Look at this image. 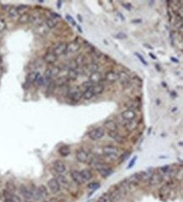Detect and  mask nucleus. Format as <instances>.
I'll list each match as a JSON object with an SVG mask.
<instances>
[{
  "label": "nucleus",
  "instance_id": "obj_58",
  "mask_svg": "<svg viewBox=\"0 0 183 202\" xmlns=\"http://www.w3.org/2000/svg\"><path fill=\"white\" fill-rule=\"evenodd\" d=\"M171 60L175 61V62H178V60H177V59H176V58H174V57H171Z\"/></svg>",
  "mask_w": 183,
  "mask_h": 202
},
{
  "label": "nucleus",
  "instance_id": "obj_59",
  "mask_svg": "<svg viewBox=\"0 0 183 202\" xmlns=\"http://www.w3.org/2000/svg\"><path fill=\"white\" fill-rule=\"evenodd\" d=\"M1 63H2V57L0 56V65H1Z\"/></svg>",
  "mask_w": 183,
  "mask_h": 202
},
{
  "label": "nucleus",
  "instance_id": "obj_6",
  "mask_svg": "<svg viewBox=\"0 0 183 202\" xmlns=\"http://www.w3.org/2000/svg\"><path fill=\"white\" fill-rule=\"evenodd\" d=\"M48 190L47 187L43 184L36 188V200H45L48 197Z\"/></svg>",
  "mask_w": 183,
  "mask_h": 202
},
{
  "label": "nucleus",
  "instance_id": "obj_33",
  "mask_svg": "<svg viewBox=\"0 0 183 202\" xmlns=\"http://www.w3.org/2000/svg\"><path fill=\"white\" fill-rule=\"evenodd\" d=\"M109 136L112 139H114L118 142H122V137L119 134H117L116 131H109L108 132Z\"/></svg>",
  "mask_w": 183,
  "mask_h": 202
},
{
  "label": "nucleus",
  "instance_id": "obj_56",
  "mask_svg": "<svg viewBox=\"0 0 183 202\" xmlns=\"http://www.w3.org/2000/svg\"><path fill=\"white\" fill-rule=\"evenodd\" d=\"M61 4H62V1H58V3H57V7H58V8H60Z\"/></svg>",
  "mask_w": 183,
  "mask_h": 202
},
{
  "label": "nucleus",
  "instance_id": "obj_47",
  "mask_svg": "<svg viewBox=\"0 0 183 202\" xmlns=\"http://www.w3.org/2000/svg\"><path fill=\"white\" fill-rule=\"evenodd\" d=\"M135 55H136V57H138V59L140 60V61L142 62L143 64H144V65H146V66L148 65L147 61H146L143 59V57H142V56H141V55H140V54L138 53V52H135Z\"/></svg>",
  "mask_w": 183,
  "mask_h": 202
},
{
  "label": "nucleus",
  "instance_id": "obj_42",
  "mask_svg": "<svg viewBox=\"0 0 183 202\" xmlns=\"http://www.w3.org/2000/svg\"><path fill=\"white\" fill-rule=\"evenodd\" d=\"M82 86L83 87H84V88H86V89H88V88H91L94 86V83H92V82H90V81H86V82H84V83H83V84H82Z\"/></svg>",
  "mask_w": 183,
  "mask_h": 202
},
{
  "label": "nucleus",
  "instance_id": "obj_18",
  "mask_svg": "<svg viewBox=\"0 0 183 202\" xmlns=\"http://www.w3.org/2000/svg\"><path fill=\"white\" fill-rule=\"evenodd\" d=\"M118 80L122 85H127L129 83V75L126 72L122 71L118 73Z\"/></svg>",
  "mask_w": 183,
  "mask_h": 202
},
{
  "label": "nucleus",
  "instance_id": "obj_29",
  "mask_svg": "<svg viewBox=\"0 0 183 202\" xmlns=\"http://www.w3.org/2000/svg\"><path fill=\"white\" fill-rule=\"evenodd\" d=\"M48 30L49 29L47 27V25L41 24L40 25H38L37 28H36V32L38 33V35H45L48 34Z\"/></svg>",
  "mask_w": 183,
  "mask_h": 202
},
{
  "label": "nucleus",
  "instance_id": "obj_52",
  "mask_svg": "<svg viewBox=\"0 0 183 202\" xmlns=\"http://www.w3.org/2000/svg\"><path fill=\"white\" fill-rule=\"evenodd\" d=\"M132 22H133V23H141V22H142V20H140V19H139V20H133Z\"/></svg>",
  "mask_w": 183,
  "mask_h": 202
},
{
  "label": "nucleus",
  "instance_id": "obj_35",
  "mask_svg": "<svg viewBox=\"0 0 183 202\" xmlns=\"http://www.w3.org/2000/svg\"><path fill=\"white\" fill-rule=\"evenodd\" d=\"M30 22H31L33 25H35L36 26H38V25H40L42 24L41 19L39 16H30Z\"/></svg>",
  "mask_w": 183,
  "mask_h": 202
},
{
  "label": "nucleus",
  "instance_id": "obj_28",
  "mask_svg": "<svg viewBox=\"0 0 183 202\" xmlns=\"http://www.w3.org/2000/svg\"><path fill=\"white\" fill-rule=\"evenodd\" d=\"M86 69L90 73H95V72H98L99 65L97 63H95V62H91V63H89V64L86 65Z\"/></svg>",
  "mask_w": 183,
  "mask_h": 202
},
{
  "label": "nucleus",
  "instance_id": "obj_7",
  "mask_svg": "<svg viewBox=\"0 0 183 202\" xmlns=\"http://www.w3.org/2000/svg\"><path fill=\"white\" fill-rule=\"evenodd\" d=\"M75 157H76V159L80 162H87L89 159V153L85 151V150H83V149H79L76 152V154H75Z\"/></svg>",
  "mask_w": 183,
  "mask_h": 202
},
{
  "label": "nucleus",
  "instance_id": "obj_22",
  "mask_svg": "<svg viewBox=\"0 0 183 202\" xmlns=\"http://www.w3.org/2000/svg\"><path fill=\"white\" fill-rule=\"evenodd\" d=\"M80 174H81L82 178L84 179V181H89L91 179V178L93 177V174L91 173V171L89 169H83L82 171H80Z\"/></svg>",
  "mask_w": 183,
  "mask_h": 202
},
{
  "label": "nucleus",
  "instance_id": "obj_37",
  "mask_svg": "<svg viewBox=\"0 0 183 202\" xmlns=\"http://www.w3.org/2000/svg\"><path fill=\"white\" fill-rule=\"evenodd\" d=\"M18 14H19V12H18L16 7H11V8H9V17L14 18V17H16Z\"/></svg>",
  "mask_w": 183,
  "mask_h": 202
},
{
  "label": "nucleus",
  "instance_id": "obj_26",
  "mask_svg": "<svg viewBox=\"0 0 183 202\" xmlns=\"http://www.w3.org/2000/svg\"><path fill=\"white\" fill-rule=\"evenodd\" d=\"M57 180L58 181V183H59V184H60V185H62V186H64V187H68V185H69V183H68V179H67L64 175H62V174L58 175V176H57Z\"/></svg>",
  "mask_w": 183,
  "mask_h": 202
},
{
  "label": "nucleus",
  "instance_id": "obj_23",
  "mask_svg": "<svg viewBox=\"0 0 183 202\" xmlns=\"http://www.w3.org/2000/svg\"><path fill=\"white\" fill-rule=\"evenodd\" d=\"M68 77H60L58 78H57L56 80L54 81L55 84L56 86H58V87H62V86H65L67 85V83H68Z\"/></svg>",
  "mask_w": 183,
  "mask_h": 202
},
{
  "label": "nucleus",
  "instance_id": "obj_21",
  "mask_svg": "<svg viewBox=\"0 0 183 202\" xmlns=\"http://www.w3.org/2000/svg\"><path fill=\"white\" fill-rule=\"evenodd\" d=\"M104 126L109 131H117V125L113 121H106L104 123Z\"/></svg>",
  "mask_w": 183,
  "mask_h": 202
},
{
  "label": "nucleus",
  "instance_id": "obj_14",
  "mask_svg": "<svg viewBox=\"0 0 183 202\" xmlns=\"http://www.w3.org/2000/svg\"><path fill=\"white\" fill-rule=\"evenodd\" d=\"M122 117L125 121H133L136 118V113L133 109H127L122 113Z\"/></svg>",
  "mask_w": 183,
  "mask_h": 202
},
{
  "label": "nucleus",
  "instance_id": "obj_40",
  "mask_svg": "<svg viewBox=\"0 0 183 202\" xmlns=\"http://www.w3.org/2000/svg\"><path fill=\"white\" fill-rule=\"evenodd\" d=\"M100 186H101V184L99 182H92L88 184V188L93 189V190H96L97 189L100 188Z\"/></svg>",
  "mask_w": 183,
  "mask_h": 202
},
{
  "label": "nucleus",
  "instance_id": "obj_46",
  "mask_svg": "<svg viewBox=\"0 0 183 202\" xmlns=\"http://www.w3.org/2000/svg\"><path fill=\"white\" fill-rule=\"evenodd\" d=\"M79 66L77 65V63L75 62L74 61H70V62L68 64V68L69 69H76Z\"/></svg>",
  "mask_w": 183,
  "mask_h": 202
},
{
  "label": "nucleus",
  "instance_id": "obj_5",
  "mask_svg": "<svg viewBox=\"0 0 183 202\" xmlns=\"http://www.w3.org/2000/svg\"><path fill=\"white\" fill-rule=\"evenodd\" d=\"M163 179H164V177H163L162 174H160V173H154V174H152V175L149 179V185H151V186L158 185V184L162 183Z\"/></svg>",
  "mask_w": 183,
  "mask_h": 202
},
{
  "label": "nucleus",
  "instance_id": "obj_44",
  "mask_svg": "<svg viewBox=\"0 0 183 202\" xmlns=\"http://www.w3.org/2000/svg\"><path fill=\"white\" fill-rule=\"evenodd\" d=\"M6 29V23L4 20L3 19H0V32L4 31V30Z\"/></svg>",
  "mask_w": 183,
  "mask_h": 202
},
{
  "label": "nucleus",
  "instance_id": "obj_57",
  "mask_svg": "<svg viewBox=\"0 0 183 202\" xmlns=\"http://www.w3.org/2000/svg\"><path fill=\"white\" fill-rule=\"evenodd\" d=\"M149 55H150V57H152L153 59H156V57H155V56H154V54L150 53V54H149Z\"/></svg>",
  "mask_w": 183,
  "mask_h": 202
},
{
  "label": "nucleus",
  "instance_id": "obj_4",
  "mask_svg": "<svg viewBox=\"0 0 183 202\" xmlns=\"http://www.w3.org/2000/svg\"><path fill=\"white\" fill-rule=\"evenodd\" d=\"M118 149L113 146H106L103 148V154L109 158H116L118 155Z\"/></svg>",
  "mask_w": 183,
  "mask_h": 202
},
{
  "label": "nucleus",
  "instance_id": "obj_60",
  "mask_svg": "<svg viewBox=\"0 0 183 202\" xmlns=\"http://www.w3.org/2000/svg\"><path fill=\"white\" fill-rule=\"evenodd\" d=\"M0 199H1V194H0Z\"/></svg>",
  "mask_w": 183,
  "mask_h": 202
},
{
  "label": "nucleus",
  "instance_id": "obj_2",
  "mask_svg": "<svg viewBox=\"0 0 183 202\" xmlns=\"http://www.w3.org/2000/svg\"><path fill=\"white\" fill-rule=\"evenodd\" d=\"M68 95L69 96L70 100L74 102H79L83 98V93L76 87L69 88Z\"/></svg>",
  "mask_w": 183,
  "mask_h": 202
},
{
  "label": "nucleus",
  "instance_id": "obj_53",
  "mask_svg": "<svg viewBox=\"0 0 183 202\" xmlns=\"http://www.w3.org/2000/svg\"><path fill=\"white\" fill-rule=\"evenodd\" d=\"M123 5L127 7L126 8H127L128 10H130V9H131V5H130V4H123Z\"/></svg>",
  "mask_w": 183,
  "mask_h": 202
},
{
  "label": "nucleus",
  "instance_id": "obj_36",
  "mask_svg": "<svg viewBox=\"0 0 183 202\" xmlns=\"http://www.w3.org/2000/svg\"><path fill=\"white\" fill-rule=\"evenodd\" d=\"M138 122L136 121H130L129 122H128V124L126 125V126H127V128L128 129V130H130V131H133V130H134V129H136V128L138 127Z\"/></svg>",
  "mask_w": 183,
  "mask_h": 202
},
{
  "label": "nucleus",
  "instance_id": "obj_34",
  "mask_svg": "<svg viewBox=\"0 0 183 202\" xmlns=\"http://www.w3.org/2000/svg\"><path fill=\"white\" fill-rule=\"evenodd\" d=\"M5 186H6V190L10 193H14L16 191V186H15L14 183H13L12 181H8Z\"/></svg>",
  "mask_w": 183,
  "mask_h": 202
},
{
  "label": "nucleus",
  "instance_id": "obj_32",
  "mask_svg": "<svg viewBox=\"0 0 183 202\" xmlns=\"http://www.w3.org/2000/svg\"><path fill=\"white\" fill-rule=\"evenodd\" d=\"M46 25L48 29H53L57 25V21L54 18H48L46 20Z\"/></svg>",
  "mask_w": 183,
  "mask_h": 202
},
{
  "label": "nucleus",
  "instance_id": "obj_30",
  "mask_svg": "<svg viewBox=\"0 0 183 202\" xmlns=\"http://www.w3.org/2000/svg\"><path fill=\"white\" fill-rule=\"evenodd\" d=\"M58 153L62 157H67L70 154V148L68 146H62L61 148L58 149Z\"/></svg>",
  "mask_w": 183,
  "mask_h": 202
},
{
  "label": "nucleus",
  "instance_id": "obj_11",
  "mask_svg": "<svg viewBox=\"0 0 183 202\" xmlns=\"http://www.w3.org/2000/svg\"><path fill=\"white\" fill-rule=\"evenodd\" d=\"M143 180V175L142 173H136L134 174L131 175L130 178L128 179L129 184L132 185H137L139 184V182Z\"/></svg>",
  "mask_w": 183,
  "mask_h": 202
},
{
  "label": "nucleus",
  "instance_id": "obj_15",
  "mask_svg": "<svg viewBox=\"0 0 183 202\" xmlns=\"http://www.w3.org/2000/svg\"><path fill=\"white\" fill-rule=\"evenodd\" d=\"M80 49V44L77 41H73L71 43L68 44L67 47V52L68 53H76Z\"/></svg>",
  "mask_w": 183,
  "mask_h": 202
},
{
  "label": "nucleus",
  "instance_id": "obj_20",
  "mask_svg": "<svg viewBox=\"0 0 183 202\" xmlns=\"http://www.w3.org/2000/svg\"><path fill=\"white\" fill-rule=\"evenodd\" d=\"M102 79V75L100 72H95L93 73H90L89 75V81L92 82L93 83H100Z\"/></svg>",
  "mask_w": 183,
  "mask_h": 202
},
{
  "label": "nucleus",
  "instance_id": "obj_27",
  "mask_svg": "<svg viewBox=\"0 0 183 202\" xmlns=\"http://www.w3.org/2000/svg\"><path fill=\"white\" fill-rule=\"evenodd\" d=\"M79 78V73L76 69H68V80H76Z\"/></svg>",
  "mask_w": 183,
  "mask_h": 202
},
{
  "label": "nucleus",
  "instance_id": "obj_9",
  "mask_svg": "<svg viewBox=\"0 0 183 202\" xmlns=\"http://www.w3.org/2000/svg\"><path fill=\"white\" fill-rule=\"evenodd\" d=\"M20 192H21V195H22L25 199L28 200V201H30V200L33 199L32 192H31L30 189L28 188L27 186H26V185L22 184L21 187H20Z\"/></svg>",
  "mask_w": 183,
  "mask_h": 202
},
{
  "label": "nucleus",
  "instance_id": "obj_24",
  "mask_svg": "<svg viewBox=\"0 0 183 202\" xmlns=\"http://www.w3.org/2000/svg\"><path fill=\"white\" fill-rule=\"evenodd\" d=\"M92 88V91L95 95H99V94H102L105 90V86L103 84H96V85H94L93 87L91 88Z\"/></svg>",
  "mask_w": 183,
  "mask_h": 202
},
{
  "label": "nucleus",
  "instance_id": "obj_39",
  "mask_svg": "<svg viewBox=\"0 0 183 202\" xmlns=\"http://www.w3.org/2000/svg\"><path fill=\"white\" fill-rule=\"evenodd\" d=\"M57 87L56 86V84H55V82L54 81H51L49 83H48V94H52L53 91H54L55 88Z\"/></svg>",
  "mask_w": 183,
  "mask_h": 202
},
{
  "label": "nucleus",
  "instance_id": "obj_19",
  "mask_svg": "<svg viewBox=\"0 0 183 202\" xmlns=\"http://www.w3.org/2000/svg\"><path fill=\"white\" fill-rule=\"evenodd\" d=\"M40 77V73H35V72H31L28 74L26 77V83L27 84H31L36 80L38 79V78Z\"/></svg>",
  "mask_w": 183,
  "mask_h": 202
},
{
  "label": "nucleus",
  "instance_id": "obj_55",
  "mask_svg": "<svg viewBox=\"0 0 183 202\" xmlns=\"http://www.w3.org/2000/svg\"><path fill=\"white\" fill-rule=\"evenodd\" d=\"M49 202H58V201H57V200L56 198H52V199L49 201Z\"/></svg>",
  "mask_w": 183,
  "mask_h": 202
},
{
  "label": "nucleus",
  "instance_id": "obj_25",
  "mask_svg": "<svg viewBox=\"0 0 183 202\" xmlns=\"http://www.w3.org/2000/svg\"><path fill=\"white\" fill-rule=\"evenodd\" d=\"M30 14H29L28 13H24L20 15L18 21L20 24H26L28 22H30Z\"/></svg>",
  "mask_w": 183,
  "mask_h": 202
},
{
  "label": "nucleus",
  "instance_id": "obj_51",
  "mask_svg": "<svg viewBox=\"0 0 183 202\" xmlns=\"http://www.w3.org/2000/svg\"><path fill=\"white\" fill-rule=\"evenodd\" d=\"M129 154H130L129 153H126L125 154L122 155V161H124V160H126V159H127V158H128V157H129Z\"/></svg>",
  "mask_w": 183,
  "mask_h": 202
},
{
  "label": "nucleus",
  "instance_id": "obj_49",
  "mask_svg": "<svg viewBox=\"0 0 183 202\" xmlns=\"http://www.w3.org/2000/svg\"><path fill=\"white\" fill-rule=\"evenodd\" d=\"M66 19L68 20V22H70L72 25H74L75 22H74V20L73 19V17H71L70 15H67V16H66Z\"/></svg>",
  "mask_w": 183,
  "mask_h": 202
},
{
  "label": "nucleus",
  "instance_id": "obj_45",
  "mask_svg": "<svg viewBox=\"0 0 183 202\" xmlns=\"http://www.w3.org/2000/svg\"><path fill=\"white\" fill-rule=\"evenodd\" d=\"M137 159H138V157L137 156H135V157H133V159L130 161V162H129L128 166V169H129V168H133V166H134V164H135V162L137 161Z\"/></svg>",
  "mask_w": 183,
  "mask_h": 202
},
{
  "label": "nucleus",
  "instance_id": "obj_31",
  "mask_svg": "<svg viewBox=\"0 0 183 202\" xmlns=\"http://www.w3.org/2000/svg\"><path fill=\"white\" fill-rule=\"evenodd\" d=\"M95 96V94L92 91V88H88L86 89L84 93H83V98L86 100H91L93 97Z\"/></svg>",
  "mask_w": 183,
  "mask_h": 202
},
{
  "label": "nucleus",
  "instance_id": "obj_54",
  "mask_svg": "<svg viewBox=\"0 0 183 202\" xmlns=\"http://www.w3.org/2000/svg\"><path fill=\"white\" fill-rule=\"evenodd\" d=\"M4 202H13V201H12V200H11V199H9V198H5V199H4Z\"/></svg>",
  "mask_w": 183,
  "mask_h": 202
},
{
  "label": "nucleus",
  "instance_id": "obj_13",
  "mask_svg": "<svg viewBox=\"0 0 183 202\" xmlns=\"http://www.w3.org/2000/svg\"><path fill=\"white\" fill-rule=\"evenodd\" d=\"M70 175H71L72 179H73L74 182L76 183L77 184H83L84 183L79 171H78V170H73V171H71Z\"/></svg>",
  "mask_w": 183,
  "mask_h": 202
},
{
  "label": "nucleus",
  "instance_id": "obj_12",
  "mask_svg": "<svg viewBox=\"0 0 183 202\" xmlns=\"http://www.w3.org/2000/svg\"><path fill=\"white\" fill-rule=\"evenodd\" d=\"M53 168H54V170L57 174H62L66 171V165L61 160H57L53 163Z\"/></svg>",
  "mask_w": 183,
  "mask_h": 202
},
{
  "label": "nucleus",
  "instance_id": "obj_17",
  "mask_svg": "<svg viewBox=\"0 0 183 202\" xmlns=\"http://www.w3.org/2000/svg\"><path fill=\"white\" fill-rule=\"evenodd\" d=\"M105 78L106 80L108 81L110 83H115L118 80V73L114 71H109L106 73Z\"/></svg>",
  "mask_w": 183,
  "mask_h": 202
},
{
  "label": "nucleus",
  "instance_id": "obj_3",
  "mask_svg": "<svg viewBox=\"0 0 183 202\" xmlns=\"http://www.w3.org/2000/svg\"><path fill=\"white\" fill-rule=\"evenodd\" d=\"M95 167H96L97 171L99 172V174L101 175L102 177H104V178L105 177H108V176H110V175L113 173L112 168H110L108 166H106V165H104V164H102L101 162H98Z\"/></svg>",
  "mask_w": 183,
  "mask_h": 202
},
{
  "label": "nucleus",
  "instance_id": "obj_8",
  "mask_svg": "<svg viewBox=\"0 0 183 202\" xmlns=\"http://www.w3.org/2000/svg\"><path fill=\"white\" fill-rule=\"evenodd\" d=\"M48 185L49 189H51V191L54 194H57L60 191L61 189V185L59 184L58 181L57 180V179L52 178L51 179H49L48 182Z\"/></svg>",
  "mask_w": 183,
  "mask_h": 202
},
{
  "label": "nucleus",
  "instance_id": "obj_50",
  "mask_svg": "<svg viewBox=\"0 0 183 202\" xmlns=\"http://www.w3.org/2000/svg\"><path fill=\"white\" fill-rule=\"evenodd\" d=\"M161 170H162L163 172H165V173H167L170 170V166L166 165V166H165V167H162V168H161Z\"/></svg>",
  "mask_w": 183,
  "mask_h": 202
},
{
  "label": "nucleus",
  "instance_id": "obj_38",
  "mask_svg": "<svg viewBox=\"0 0 183 202\" xmlns=\"http://www.w3.org/2000/svg\"><path fill=\"white\" fill-rule=\"evenodd\" d=\"M98 202H111V197H110V195L109 194H104L102 195L99 199H98Z\"/></svg>",
  "mask_w": 183,
  "mask_h": 202
},
{
  "label": "nucleus",
  "instance_id": "obj_10",
  "mask_svg": "<svg viewBox=\"0 0 183 202\" xmlns=\"http://www.w3.org/2000/svg\"><path fill=\"white\" fill-rule=\"evenodd\" d=\"M67 47H68V44L65 43V42H62L60 44H58L57 47H55L54 50H53V53L58 57V56H61L62 54L66 53L67 52Z\"/></svg>",
  "mask_w": 183,
  "mask_h": 202
},
{
  "label": "nucleus",
  "instance_id": "obj_1",
  "mask_svg": "<svg viewBox=\"0 0 183 202\" xmlns=\"http://www.w3.org/2000/svg\"><path fill=\"white\" fill-rule=\"evenodd\" d=\"M104 136H105V130L102 127L95 128L89 132V137L94 141L100 140Z\"/></svg>",
  "mask_w": 183,
  "mask_h": 202
},
{
  "label": "nucleus",
  "instance_id": "obj_41",
  "mask_svg": "<svg viewBox=\"0 0 183 202\" xmlns=\"http://www.w3.org/2000/svg\"><path fill=\"white\" fill-rule=\"evenodd\" d=\"M74 61L77 63V65H78V66H79L80 64H82V63L84 61V55H82V54L79 55V56L76 57V59L74 60Z\"/></svg>",
  "mask_w": 183,
  "mask_h": 202
},
{
  "label": "nucleus",
  "instance_id": "obj_43",
  "mask_svg": "<svg viewBox=\"0 0 183 202\" xmlns=\"http://www.w3.org/2000/svg\"><path fill=\"white\" fill-rule=\"evenodd\" d=\"M17 8V10H18V12H19V14L20 13H26L25 11L27 9V6L26 5H20V6L16 7Z\"/></svg>",
  "mask_w": 183,
  "mask_h": 202
},
{
  "label": "nucleus",
  "instance_id": "obj_16",
  "mask_svg": "<svg viewBox=\"0 0 183 202\" xmlns=\"http://www.w3.org/2000/svg\"><path fill=\"white\" fill-rule=\"evenodd\" d=\"M43 60L46 63L53 64L57 60V57L53 52H48V53L45 54V56L43 57Z\"/></svg>",
  "mask_w": 183,
  "mask_h": 202
},
{
  "label": "nucleus",
  "instance_id": "obj_48",
  "mask_svg": "<svg viewBox=\"0 0 183 202\" xmlns=\"http://www.w3.org/2000/svg\"><path fill=\"white\" fill-rule=\"evenodd\" d=\"M116 38H117V39H126L127 38V35L125 33H122V32H120V33L116 34L115 35Z\"/></svg>",
  "mask_w": 183,
  "mask_h": 202
}]
</instances>
